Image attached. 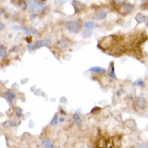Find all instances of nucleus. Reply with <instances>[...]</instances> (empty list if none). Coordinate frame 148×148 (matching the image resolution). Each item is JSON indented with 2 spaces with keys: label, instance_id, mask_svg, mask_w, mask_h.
<instances>
[{
  "label": "nucleus",
  "instance_id": "nucleus-1",
  "mask_svg": "<svg viewBox=\"0 0 148 148\" xmlns=\"http://www.w3.org/2000/svg\"><path fill=\"white\" fill-rule=\"evenodd\" d=\"M64 28L67 30H69L70 32L77 34V32L81 31L82 24L79 21H69V22L64 23Z\"/></svg>",
  "mask_w": 148,
  "mask_h": 148
},
{
  "label": "nucleus",
  "instance_id": "nucleus-20",
  "mask_svg": "<svg viewBox=\"0 0 148 148\" xmlns=\"http://www.w3.org/2000/svg\"><path fill=\"white\" fill-rule=\"evenodd\" d=\"M57 119H58V118H57V116L55 115V116H54V118H53V120L51 121V125H52V126H55L56 123L59 121V120H57Z\"/></svg>",
  "mask_w": 148,
  "mask_h": 148
},
{
  "label": "nucleus",
  "instance_id": "nucleus-12",
  "mask_svg": "<svg viewBox=\"0 0 148 148\" xmlns=\"http://www.w3.org/2000/svg\"><path fill=\"white\" fill-rule=\"evenodd\" d=\"M79 111L81 110H77V112L74 114V116H73V122L76 125V126H81V117H79Z\"/></svg>",
  "mask_w": 148,
  "mask_h": 148
},
{
  "label": "nucleus",
  "instance_id": "nucleus-18",
  "mask_svg": "<svg viewBox=\"0 0 148 148\" xmlns=\"http://www.w3.org/2000/svg\"><path fill=\"white\" fill-rule=\"evenodd\" d=\"M110 77L116 78V74L114 72V68H113V63H111V72H110Z\"/></svg>",
  "mask_w": 148,
  "mask_h": 148
},
{
  "label": "nucleus",
  "instance_id": "nucleus-17",
  "mask_svg": "<svg viewBox=\"0 0 148 148\" xmlns=\"http://www.w3.org/2000/svg\"><path fill=\"white\" fill-rule=\"evenodd\" d=\"M91 34H92V31H91V29H89V28H86V30L84 31V34H83V37L84 38H88L91 36Z\"/></svg>",
  "mask_w": 148,
  "mask_h": 148
},
{
  "label": "nucleus",
  "instance_id": "nucleus-23",
  "mask_svg": "<svg viewBox=\"0 0 148 148\" xmlns=\"http://www.w3.org/2000/svg\"><path fill=\"white\" fill-rule=\"evenodd\" d=\"M17 116H18V117L22 116V110H21V108H17Z\"/></svg>",
  "mask_w": 148,
  "mask_h": 148
},
{
  "label": "nucleus",
  "instance_id": "nucleus-25",
  "mask_svg": "<svg viewBox=\"0 0 148 148\" xmlns=\"http://www.w3.org/2000/svg\"><path fill=\"white\" fill-rule=\"evenodd\" d=\"M116 1H117V2H122V3H123V2H126L127 0H116Z\"/></svg>",
  "mask_w": 148,
  "mask_h": 148
},
{
  "label": "nucleus",
  "instance_id": "nucleus-21",
  "mask_svg": "<svg viewBox=\"0 0 148 148\" xmlns=\"http://www.w3.org/2000/svg\"><path fill=\"white\" fill-rule=\"evenodd\" d=\"M27 48H28L29 51H34V48H36V46H34V45H31V44L29 43V44H28V46H27Z\"/></svg>",
  "mask_w": 148,
  "mask_h": 148
},
{
  "label": "nucleus",
  "instance_id": "nucleus-29",
  "mask_svg": "<svg viewBox=\"0 0 148 148\" xmlns=\"http://www.w3.org/2000/svg\"><path fill=\"white\" fill-rule=\"evenodd\" d=\"M143 1H147V0H143Z\"/></svg>",
  "mask_w": 148,
  "mask_h": 148
},
{
  "label": "nucleus",
  "instance_id": "nucleus-9",
  "mask_svg": "<svg viewBox=\"0 0 148 148\" xmlns=\"http://www.w3.org/2000/svg\"><path fill=\"white\" fill-rule=\"evenodd\" d=\"M89 71L92 72V73H98V74H103L106 72V70L104 68L101 67H92V68H89Z\"/></svg>",
  "mask_w": 148,
  "mask_h": 148
},
{
  "label": "nucleus",
  "instance_id": "nucleus-26",
  "mask_svg": "<svg viewBox=\"0 0 148 148\" xmlns=\"http://www.w3.org/2000/svg\"><path fill=\"white\" fill-rule=\"evenodd\" d=\"M26 40L28 41V43H31V42H30V41H31V38H27Z\"/></svg>",
  "mask_w": 148,
  "mask_h": 148
},
{
  "label": "nucleus",
  "instance_id": "nucleus-13",
  "mask_svg": "<svg viewBox=\"0 0 148 148\" xmlns=\"http://www.w3.org/2000/svg\"><path fill=\"white\" fill-rule=\"evenodd\" d=\"M5 57H7V48L4 47L3 45H1L0 46V58L3 60L5 59Z\"/></svg>",
  "mask_w": 148,
  "mask_h": 148
},
{
  "label": "nucleus",
  "instance_id": "nucleus-28",
  "mask_svg": "<svg viewBox=\"0 0 148 148\" xmlns=\"http://www.w3.org/2000/svg\"><path fill=\"white\" fill-rule=\"evenodd\" d=\"M147 27H148V19H147Z\"/></svg>",
  "mask_w": 148,
  "mask_h": 148
},
{
  "label": "nucleus",
  "instance_id": "nucleus-14",
  "mask_svg": "<svg viewBox=\"0 0 148 148\" xmlns=\"http://www.w3.org/2000/svg\"><path fill=\"white\" fill-rule=\"evenodd\" d=\"M84 26H85L86 28H89V29H93V28L97 27V25L93 22H91V21H86V22L84 23Z\"/></svg>",
  "mask_w": 148,
  "mask_h": 148
},
{
  "label": "nucleus",
  "instance_id": "nucleus-11",
  "mask_svg": "<svg viewBox=\"0 0 148 148\" xmlns=\"http://www.w3.org/2000/svg\"><path fill=\"white\" fill-rule=\"evenodd\" d=\"M4 97H5V99L9 101V103H12L15 98V93L13 92V91H10V90H9V91H7V92L4 93Z\"/></svg>",
  "mask_w": 148,
  "mask_h": 148
},
{
  "label": "nucleus",
  "instance_id": "nucleus-6",
  "mask_svg": "<svg viewBox=\"0 0 148 148\" xmlns=\"http://www.w3.org/2000/svg\"><path fill=\"white\" fill-rule=\"evenodd\" d=\"M12 29L14 30H23V31H25L27 34H37L38 31L36 29H32V28H27V27H22V26H13L12 27Z\"/></svg>",
  "mask_w": 148,
  "mask_h": 148
},
{
  "label": "nucleus",
  "instance_id": "nucleus-16",
  "mask_svg": "<svg viewBox=\"0 0 148 148\" xmlns=\"http://www.w3.org/2000/svg\"><path fill=\"white\" fill-rule=\"evenodd\" d=\"M135 21H136L138 24H140V23H143L145 21V16L143 14H137L136 16H135Z\"/></svg>",
  "mask_w": 148,
  "mask_h": 148
},
{
  "label": "nucleus",
  "instance_id": "nucleus-7",
  "mask_svg": "<svg viewBox=\"0 0 148 148\" xmlns=\"http://www.w3.org/2000/svg\"><path fill=\"white\" fill-rule=\"evenodd\" d=\"M51 44V41L48 40V39H43V40H39L37 41V43L34 44L36 48H40V47H46V46H49Z\"/></svg>",
  "mask_w": 148,
  "mask_h": 148
},
{
  "label": "nucleus",
  "instance_id": "nucleus-22",
  "mask_svg": "<svg viewBox=\"0 0 148 148\" xmlns=\"http://www.w3.org/2000/svg\"><path fill=\"white\" fill-rule=\"evenodd\" d=\"M68 0H57V2L59 4H63V3H66Z\"/></svg>",
  "mask_w": 148,
  "mask_h": 148
},
{
  "label": "nucleus",
  "instance_id": "nucleus-19",
  "mask_svg": "<svg viewBox=\"0 0 148 148\" xmlns=\"http://www.w3.org/2000/svg\"><path fill=\"white\" fill-rule=\"evenodd\" d=\"M133 85L134 86H144L145 83H144V81H142V79H137V81H135L133 83Z\"/></svg>",
  "mask_w": 148,
  "mask_h": 148
},
{
  "label": "nucleus",
  "instance_id": "nucleus-2",
  "mask_svg": "<svg viewBox=\"0 0 148 148\" xmlns=\"http://www.w3.org/2000/svg\"><path fill=\"white\" fill-rule=\"evenodd\" d=\"M44 3H42V2H39L37 0H30L29 2H28V9H29V11L31 12H34V13H40L44 10Z\"/></svg>",
  "mask_w": 148,
  "mask_h": 148
},
{
  "label": "nucleus",
  "instance_id": "nucleus-10",
  "mask_svg": "<svg viewBox=\"0 0 148 148\" xmlns=\"http://www.w3.org/2000/svg\"><path fill=\"white\" fill-rule=\"evenodd\" d=\"M41 145H42L43 147H47V148H53V147H54V144L51 142V140H49V138H43V140L41 141Z\"/></svg>",
  "mask_w": 148,
  "mask_h": 148
},
{
  "label": "nucleus",
  "instance_id": "nucleus-5",
  "mask_svg": "<svg viewBox=\"0 0 148 148\" xmlns=\"http://www.w3.org/2000/svg\"><path fill=\"white\" fill-rule=\"evenodd\" d=\"M133 10V5L132 4H129V3H122L119 8V12H120V14H129L130 12Z\"/></svg>",
  "mask_w": 148,
  "mask_h": 148
},
{
  "label": "nucleus",
  "instance_id": "nucleus-3",
  "mask_svg": "<svg viewBox=\"0 0 148 148\" xmlns=\"http://www.w3.org/2000/svg\"><path fill=\"white\" fill-rule=\"evenodd\" d=\"M146 105H147V103H146L144 98H142V97L141 98H137L136 100H135V102H134V108H136L137 111H143V110H145Z\"/></svg>",
  "mask_w": 148,
  "mask_h": 148
},
{
  "label": "nucleus",
  "instance_id": "nucleus-15",
  "mask_svg": "<svg viewBox=\"0 0 148 148\" xmlns=\"http://www.w3.org/2000/svg\"><path fill=\"white\" fill-rule=\"evenodd\" d=\"M69 45V41L66 40V39H63V40H60L59 42H58V46H59L60 48H66Z\"/></svg>",
  "mask_w": 148,
  "mask_h": 148
},
{
  "label": "nucleus",
  "instance_id": "nucleus-27",
  "mask_svg": "<svg viewBox=\"0 0 148 148\" xmlns=\"http://www.w3.org/2000/svg\"><path fill=\"white\" fill-rule=\"evenodd\" d=\"M59 121L61 122V121H64V118H63V117H61V118L59 119Z\"/></svg>",
  "mask_w": 148,
  "mask_h": 148
},
{
  "label": "nucleus",
  "instance_id": "nucleus-24",
  "mask_svg": "<svg viewBox=\"0 0 148 148\" xmlns=\"http://www.w3.org/2000/svg\"><path fill=\"white\" fill-rule=\"evenodd\" d=\"M0 25H1V26H0V29H1V31H2V30H3V28H4V24H3V23H1Z\"/></svg>",
  "mask_w": 148,
  "mask_h": 148
},
{
  "label": "nucleus",
  "instance_id": "nucleus-8",
  "mask_svg": "<svg viewBox=\"0 0 148 148\" xmlns=\"http://www.w3.org/2000/svg\"><path fill=\"white\" fill-rule=\"evenodd\" d=\"M13 4H15L17 8H22V9H26L28 7V3H27L25 0H11Z\"/></svg>",
  "mask_w": 148,
  "mask_h": 148
},
{
  "label": "nucleus",
  "instance_id": "nucleus-4",
  "mask_svg": "<svg viewBox=\"0 0 148 148\" xmlns=\"http://www.w3.org/2000/svg\"><path fill=\"white\" fill-rule=\"evenodd\" d=\"M106 15H108V11L104 8H100V9L96 10V12H95V17L97 19H99V21L104 19L106 17Z\"/></svg>",
  "mask_w": 148,
  "mask_h": 148
}]
</instances>
